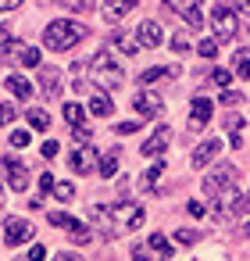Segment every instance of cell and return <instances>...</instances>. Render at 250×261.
I'll use <instances>...</instances> for the list:
<instances>
[{"mask_svg":"<svg viewBox=\"0 0 250 261\" xmlns=\"http://www.w3.org/2000/svg\"><path fill=\"white\" fill-rule=\"evenodd\" d=\"M90 218H93V225L104 232V236H125V232H132V229H140L143 225V207L140 204H129V200H122V204H93L90 207Z\"/></svg>","mask_w":250,"mask_h":261,"instance_id":"1","label":"cell"},{"mask_svg":"<svg viewBox=\"0 0 250 261\" xmlns=\"http://www.w3.org/2000/svg\"><path fill=\"white\" fill-rule=\"evenodd\" d=\"M79 40H86V25H79L72 18H54L43 29V47H50V50H68Z\"/></svg>","mask_w":250,"mask_h":261,"instance_id":"2","label":"cell"},{"mask_svg":"<svg viewBox=\"0 0 250 261\" xmlns=\"http://www.w3.org/2000/svg\"><path fill=\"white\" fill-rule=\"evenodd\" d=\"M90 72H93V79L100 83V86H107V90H118V86H125V72H122V65L107 54V50H100V54H93V61H90Z\"/></svg>","mask_w":250,"mask_h":261,"instance_id":"3","label":"cell"},{"mask_svg":"<svg viewBox=\"0 0 250 261\" xmlns=\"http://www.w3.org/2000/svg\"><path fill=\"white\" fill-rule=\"evenodd\" d=\"M236 182H239V168L236 165H214V172L204 179V193L207 197H218V193L232 190Z\"/></svg>","mask_w":250,"mask_h":261,"instance_id":"4","label":"cell"},{"mask_svg":"<svg viewBox=\"0 0 250 261\" xmlns=\"http://www.w3.org/2000/svg\"><path fill=\"white\" fill-rule=\"evenodd\" d=\"M236 11L229 8V4H214V11H211V33H214V40H232L236 36Z\"/></svg>","mask_w":250,"mask_h":261,"instance_id":"5","label":"cell"},{"mask_svg":"<svg viewBox=\"0 0 250 261\" xmlns=\"http://www.w3.org/2000/svg\"><path fill=\"white\" fill-rule=\"evenodd\" d=\"M68 165H72V172H79V175H90V172H97V168H100V158H97V150H93L90 143H82L79 150H72Z\"/></svg>","mask_w":250,"mask_h":261,"instance_id":"6","label":"cell"},{"mask_svg":"<svg viewBox=\"0 0 250 261\" xmlns=\"http://www.w3.org/2000/svg\"><path fill=\"white\" fill-rule=\"evenodd\" d=\"M211 115H214V100L197 97V100L189 104V129H193V133H200V129L211 122Z\"/></svg>","mask_w":250,"mask_h":261,"instance_id":"7","label":"cell"},{"mask_svg":"<svg viewBox=\"0 0 250 261\" xmlns=\"http://www.w3.org/2000/svg\"><path fill=\"white\" fill-rule=\"evenodd\" d=\"M4 240H8V247H22L25 240H33V222L29 218H11L4 225Z\"/></svg>","mask_w":250,"mask_h":261,"instance_id":"8","label":"cell"},{"mask_svg":"<svg viewBox=\"0 0 250 261\" xmlns=\"http://www.w3.org/2000/svg\"><path fill=\"white\" fill-rule=\"evenodd\" d=\"M0 165H4V179H8V186H11L15 193L29 186V172H25V165H22V161H15V158H4Z\"/></svg>","mask_w":250,"mask_h":261,"instance_id":"9","label":"cell"},{"mask_svg":"<svg viewBox=\"0 0 250 261\" xmlns=\"http://www.w3.org/2000/svg\"><path fill=\"white\" fill-rule=\"evenodd\" d=\"M218 154H221V140H218V136H211V140H204V143L189 154V161H193L197 168H207L211 161H218Z\"/></svg>","mask_w":250,"mask_h":261,"instance_id":"10","label":"cell"},{"mask_svg":"<svg viewBox=\"0 0 250 261\" xmlns=\"http://www.w3.org/2000/svg\"><path fill=\"white\" fill-rule=\"evenodd\" d=\"M161 40H164V29H161L154 18H147V22L140 25V33H136V43H140V47H161Z\"/></svg>","mask_w":250,"mask_h":261,"instance_id":"11","label":"cell"},{"mask_svg":"<svg viewBox=\"0 0 250 261\" xmlns=\"http://www.w3.org/2000/svg\"><path fill=\"white\" fill-rule=\"evenodd\" d=\"M132 108H136V115L154 118V115H161V111H164V100H161V97H154V93H136Z\"/></svg>","mask_w":250,"mask_h":261,"instance_id":"12","label":"cell"},{"mask_svg":"<svg viewBox=\"0 0 250 261\" xmlns=\"http://www.w3.org/2000/svg\"><path fill=\"white\" fill-rule=\"evenodd\" d=\"M136 4H140V0H104L100 11H104V18H107V22H118V18H125Z\"/></svg>","mask_w":250,"mask_h":261,"instance_id":"13","label":"cell"},{"mask_svg":"<svg viewBox=\"0 0 250 261\" xmlns=\"http://www.w3.org/2000/svg\"><path fill=\"white\" fill-rule=\"evenodd\" d=\"M40 90H43V97H58L61 93V72L58 68H43L40 72Z\"/></svg>","mask_w":250,"mask_h":261,"instance_id":"14","label":"cell"},{"mask_svg":"<svg viewBox=\"0 0 250 261\" xmlns=\"http://www.w3.org/2000/svg\"><path fill=\"white\" fill-rule=\"evenodd\" d=\"M4 86H8L18 100H29V97H33V86H29V79H25V75H8V79H4Z\"/></svg>","mask_w":250,"mask_h":261,"instance_id":"15","label":"cell"},{"mask_svg":"<svg viewBox=\"0 0 250 261\" xmlns=\"http://www.w3.org/2000/svg\"><path fill=\"white\" fill-rule=\"evenodd\" d=\"M164 147H168V129H164V125H161V129H157V133H154L150 140H143V154H147V158L161 154Z\"/></svg>","mask_w":250,"mask_h":261,"instance_id":"16","label":"cell"},{"mask_svg":"<svg viewBox=\"0 0 250 261\" xmlns=\"http://www.w3.org/2000/svg\"><path fill=\"white\" fill-rule=\"evenodd\" d=\"M90 111H93L97 118H111V115H115V104H111V97H107V93H93Z\"/></svg>","mask_w":250,"mask_h":261,"instance_id":"17","label":"cell"},{"mask_svg":"<svg viewBox=\"0 0 250 261\" xmlns=\"http://www.w3.org/2000/svg\"><path fill=\"white\" fill-rule=\"evenodd\" d=\"M65 122H68L75 133H79V129H90V125H86V115H82L79 104H65Z\"/></svg>","mask_w":250,"mask_h":261,"instance_id":"18","label":"cell"},{"mask_svg":"<svg viewBox=\"0 0 250 261\" xmlns=\"http://www.w3.org/2000/svg\"><path fill=\"white\" fill-rule=\"evenodd\" d=\"M161 172H164V161H157V165H150V168L143 172V179H140V190H143V193H150V186H154V182L161 179Z\"/></svg>","mask_w":250,"mask_h":261,"instance_id":"19","label":"cell"},{"mask_svg":"<svg viewBox=\"0 0 250 261\" xmlns=\"http://www.w3.org/2000/svg\"><path fill=\"white\" fill-rule=\"evenodd\" d=\"M168 75H179V68H147V72L140 75V83H143V86H150V83H157V79H168Z\"/></svg>","mask_w":250,"mask_h":261,"instance_id":"20","label":"cell"},{"mask_svg":"<svg viewBox=\"0 0 250 261\" xmlns=\"http://www.w3.org/2000/svg\"><path fill=\"white\" fill-rule=\"evenodd\" d=\"M147 247H150V250H154V254H157V257H164V261H168V257H172V247H168V240H164V236H161V232H154V236H150V240H147Z\"/></svg>","mask_w":250,"mask_h":261,"instance_id":"21","label":"cell"},{"mask_svg":"<svg viewBox=\"0 0 250 261\" xmlns=\"http://www.w3.org/2000/svg\"><path fill=\"white\" fill-rule=\"evenodd\" d=\"M29 125H33V129H47V125H50V115H47L43 108H29Z\"/></svg>","mask_w":250,"mask_h":261,"instance_id":"22","label":"cell"},{"mask_svg":"<svg viewBox=\"0 0 250 261\" xmlns=\"http://www.w3.org/2000/svg\"><path fill=\"white\" fill-rule=\"evenodd\" d=\"M50 225H58V229H79V218H72L65 211H54L50 215Z\"/></svg>","mask_w":250,"mask_h":261,"instance_id":"23","label":"cell"},{"mask_svg":"<svg viewBox=\"0 0 250 261\" xmlns=\"http://www.w3.org/2000/svg\"><path fill=\"white\" fill-rule=\"evenodd\" d=\"M164 4H168L172 11H179V15L186 18V15H189L193 8H200V0H164Z\"/></svg>","mask_w":250,"mask_h":261,"instance_id":"24","label":"cell"},{"mask_svg":"<svg viewBox=\"0 0 250 261\" xmlns=\"http://www.w3.org/2000/svg\"><path fill=\"white\" fill-rule=\"evenodd\" d=\"M115 47H118V50H122V54H129V58H132V54H136V50H143V47H140V43H136V40H129V36H122V33H118V36H115Z\"/></svg>","mask_w":250,"mask_h":261,"instance_id":"25","label":"cell"},{"mask_svg":"<svg viewBox=\"0 0 250 261\" xmlns=\"http://www.w3.org/2000/svg\"><path fill=\"white\" fill-rule=\"evenodd\" d=\"M115 172H118V154L111 150V154H107V158L100 161V179H111Z\"/></svg>","mask_w":250,"mask_h":261,"instance_id":"26","label":"cell"},{"mask_svg":"<svg viewBox=\"0 0 250 261\" xmlns=\"http://www.w3.org/2000/svg\"><path fill=\"white\" fill-rule=\"evenodd\" d=\"M236 75L239 79H250V54L246 50H236Z\"/></svg>","mask_w":250,"mask_h":261,"instance_id":"27","label":"cell"},{"mask_svg":"<svg viewBox=\"0 0 250 261\" xmlns=\"http://www.w3.org/2000/svg\"><path fill=\"white\" fill-rule=\"evenodd\" d=\"M204 79H207V83H214V86H229V83H232V72H225V68H214V72H207Z\"/></svg>","mask_w":250,"mask_h":261,"instance_id":"28","label":"cell"},{"mask_svg":"<svg viewBox=\"0 0 250 261\" xmlns=\"http://www.w3.org/2000/svg\"><path fill=\"white\" fill-rule=\"evenodd\" d=\"M132 261H164V257H157L147 243H140V247H132Z\"/></svg>","mask_w":250,"mask_h":261,"instance_id":"29","label":"cell"},{"mask_svg":"<svg viewBox=\"0 0 250 261\" xmlns=\"http://www.w3.org/2000/svg\"><path fill=\"white\" fill-rule=\"evenodd\" d=\"M172 50H175V54H186V50H193L189 36H186V33H175V36H172Z\"/></svg>","mask_w":250,"mask_h":261,"instance_id":"30","label":"cell"},{"mask_svg":"<svg viewBox=\"0 0 250 261\" xmlns=\"http://www.w3.org/2000/svg\"><path fill=\"white\" fill-rule=\"evenodd\" d=\"M18 58H22V65H25V68H36V65H40V50H36V47H22V54H18Z\"/></svg>","mask_w":250,"mask_h":261,"instance_id":"31","label":"cell"},{"mask_svg":"<svg viewBox=\"0 0 250 261\" xmlns=\"http://www.w3.org/2000/svg\"><path fill=\"white\" fill-rule=\"evenodd\" d=\"M232 215H250V193H236V200H232Z\"/></svg>","mask_w":250,"mask_h":261,"instance_id":"32","label":"cell"},{"mask_svg":"<svg viewBox=\"0 0 250 261\" xmlns=\"http://www.w3.org/2000/svg\"><path fill=\"white\" fill-rule=\"evenodd\" d=\"M54 197H58V200H65V204H68V200H72V197H75V186H72V182H58V186H54Z\"/></svg>","mask_w":250,"mask_h":261,"instance_id":"33","label":"cell"},{"mask_svg":"<svg viewBox=\"0 0 250 261\" xmlns=\"http://www.w3.org/2000/svg\"><path fill=\"white\" fill-rule=\"evenodd\" d=\"M186 29H204V11H200V8H193V11L186 15Z\"/></svg>","mask_w":250,"mask_h":261,"instance_id":"34","label":"cell"},{"mask_svg":"<svg viewBox=\"0 0 250 261\" xmlns=\"http://www.w3.org/2000/svg\"><path fill=\"white\" fill-rule=\"evenodd\" d=\"M197 54H200V58H214V54H218V40H204V43L197 47Z\"/></svg>","mask_w":250,"mask_h":261,"instance_id":"35","label":"cell"},{"mask_svg":"<svg viewBox=\"0 0 250 261\" xmlns=\"http://www.w3.org/2000/svg\"><path fill=\"white\" fill-rule=\"evenodd\" d=\"M61 4H65V8H72V11H79V15H82V11H90V8H93V0H61Z\"/></svg>","mask_w":250,"mask_h":261,"instance_id":"36","label":"cell"},{"mask_svg":"<svg viewBox=\"0 0 250 261\" xmlns=\"http://www.w3.org/2000/svg\"><path fill=\"white\" fill-rule=\"evenodd\" d=\"M72 240H75V243H79V247H86V243H90V240H93V232H90V229H82V225H79V229H72Z\"/></svg>","mask_w":250,"mask_h":261,"instance_id":"37","label":"cell"},{"mask_svg":"<svg viewBox=\"0 0 250 261\" xmlns=\"http://www.w3.org/2000/svg\"><path fill=\"white\" fill-rule=\"evenodd\" d=\"M11 147H15V150L29 147V133H18V129H15V133H11Z\"/></svg>","mask_w":250,"mask_h":261,"instance_id":"38","label":"cell"},{"mask_svg":"<svg viewBox=\"0 0 250 261\" xmlns=\"http://www.w3.org/2000/svg\"><path fill=\"white\" fill-rule=\"evenodd\" d=\"M15 122V108L11 104H0V125H11Z\"/></svg>","mask_w":250,"mask_h":261,"instance_id":"39","label":"cell"},{"mask_svg":"<svg viewBox=\"0 0 250 261\" xmlns=\"http://www.w3.org/2000/svg\"><path fill=\"white\" fill-rule=\"evenodd\" d=\"M175 240H179V243H197L200 236H197L193 229H179V232H175Z\"/></svg>","mask_w":250,"mask_h":261,"instance_id":"40","label":"cell"},{"mask_svg":"<svg viewBox=\"0 0 250 261\" xmlns=\"http://www.w3.org/2000/svg\"><path fill=\"white\" fill-rule=\"evenodd\" d=\"M54 186H58V182H54V175H50V172H43V175H40V190H43V193H50Z\"/></svg>","mask_w":250,"mask_h":261,"instance_id":"41","label":"cell"},{"mask_svg":"<svg viewBox=\"0 0 250 261\" xmlns=\"http://www.w3.org/2000/svg\"><path fill=\"white\" fill-rule=\"evenodd\" d=\"M221 104H243V97L232 93V90H225V93H221Z\"/></svg>","mask_w":250,"mask_h":261,"instance_id":"42","label":"cell"},{"mask_svg":"<svg viewBox=\"0 0 250 261\" xmlns=\"http://www.w3.org/2000/svg\"><path fill=\"white\" fill-rule=\"evenodd\" d=\"M140 125L136 122H122V125H115V133H122V136H129V133H136Z\"/></svg>","mask_w":250,"mask_h":261,"instance_id":"43","label":"cell"},{"mask_svg":"<svg viewBox=\"0 0 250 261\" xmlns=\"http://www.w3.org/2000/svg\"><path fill=\"white\" fill-rule=\"evenodd\" d=\"M186 211H189L193 218H200V215H204V204H200V200H189V204H186Z\"/></svg>","mask_w":250,"mask_h":261,"instance_id":"44","label":"cell"},{"mask_svg":"<svg viewBox=\"0 0 250 261\" xmlns=\"http://www.w3.org/2000/svg\"><path fill=\"white\" fill-rule=\"evenodd\" d=\"M54 154H58V140H47L43 143V158H54Z\"/></svg>","mask_w":250,"mask_h":261,"instance_id":"45","label":"cell"},{"mask_svg":"<svg viewBox=\"0 0 250 261\" xmlns=\"http://www.w3.org/2000/svg\"><path fill=\"white\" fill-rule=\"evenodd\" d=\"M43 257H47V247H33L29 250V261H43Z\"/></svg>","mask_w":250,"mask_h":261,"instance_id":"46","label":"cell"},{"mask_svg":"<svg viewBox=\"0 0 250 261\" xmlns=\"http://www.w3.org/2000/svg\"><path fill=\"white\" fill-rule=\"evenodd\" d=\"M22 4V0H0V11H15Z\"/></svg>","mask_w":250,"mask_h":261,"instance_id":"47","label":"cell"},{"mask_svg":"<svg viewBox=\"0 0 250 261\" xmlns=\"http://www.w3.org/2000/svg\"><path fill=\"white\" fill-rule=\"evenodd\" d=\"M54 261H82V257H79V254H72V250H65V254H58Z\"/></svg>","mask_w":250,"mask_h":261,"instance_id":"48","label":"cell"},{"mask_svg":"<svg viewBox=\"0 0 250 261\" xmlns=\"http://www.w3.org/2000/svg\"><path fill=\"white\" fill-rule=\"evenodd\" d=\"M236 4H239V11H243V15H250V0H236Z\"/></svg>","mask_w":250,"mask_h":261,"instance_id":"49","label":"cell"},{"mask_svg":"<svg viewBox=\"0 0 250 261\" xmlns=\"http://www.w3.org/2000/svg\"><path fill=\"white\" fill-rule=\"evenodd\" d=\"M243 236H250V222H246V225H243Z\"/></svg>","mask_w":250,"mask_h":261,"instance_id":"50","label":"cell"},{"mask_svg":"<svg viewBox=\"0 0 250 261\" xmlns=\"http://www.w3.org/2000/svg\"><path fill=\"white\" fill-rule=\"evenodd\" d=\"M0 200H4V186H0Z\"/></svg>","mask_w":250,"mask_h":261,"instance_id":"51","label":"cell"}]
</instances>
